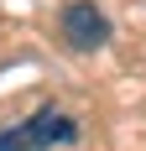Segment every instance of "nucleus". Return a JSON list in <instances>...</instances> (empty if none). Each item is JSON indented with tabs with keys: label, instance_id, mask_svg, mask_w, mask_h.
<instances>
[{
	"label": "nucleus",
	"instance_id": "nucleus-1",
	"mask_svg": "<svg viewBox=\"0 0 146 151\" xmlns=\"http://www.w3.org/2000/svg\"><path fill=\"white\" fill-rule=\"evenodd\" d=\"M63 141H73V120H63L58 109H37L31 125L0 136V151H42V146H63Z\"/></svg>",
	"mask_w": 146,
	"mask_h": 151
},
{
	"label": "nucleus",
	"instance_id": "nucleus-2",
	"mask_svg": "<svg viewBox=\"0 0 146 151\" xmlns=\"http://www.w3.org/2000/svg\"><path fill=\"white\" fill-rule=\"evenodd\" d=\"M63 42L73 52H99L110 42V21H104L99 5H89V0H73L68 11H63Z\"/></svg>",
	"mask_w": 146,
	"mask_h": 151
}]
</instances>
